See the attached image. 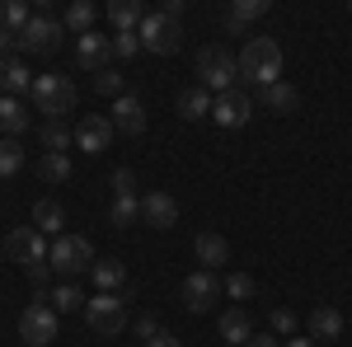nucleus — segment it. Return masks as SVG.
<instances>
[{"label":"nucleus","instance_id":"obj_5","mask_svg":"<svg viewBox=\"0 0 352 347\" xmlns=\"http://www.w3.org/2000/svg\"><path fill=\"white\" fill-rule=\"evenodd\" d=\"M197 76H202V89H235V76H240V56H230L226 47H202L197 52Z\"/></svg>","mask_w":352,"mask_h":347},{"label":"nucleus","instance_id":"obj_9","mask_svg":"<svg viewBox=\"0 0 352 347\" xmlns=\"http://www.w3.org/2000/svg\"><path fill=\"white\" fill-rule=\"evenodd\" d=\"M221 291H226V287H221L217 277L202 267V272H192L188 282H184V310H188V315H207V310L217 305Z\"/></svg>","mask_w":352,"mask_h":347},{"label":"nucleus","instance_id":"obj_2","mask_svg":"<svg viewBox=\"0 0 352 347\" xmlns=\"http://www.w3.org/2000/svg\"><path fill=\"white\" fill-rule=\"evenodd\" d=\"M136 38H141V52H155V56H174L184 47V28H179L174 14H164V10L146 14L141 28H136Z\"/></svg>","mask_w":352,"mask_h":347},{"label":"nucleus","instance_id":"obj_4","mask_svg":"<svg viewBox=\"0 0 352 347\" xmlns=\"http://www.w3.org/2000/svg\"><path fill=\"white\" fill-rule=\"evenodd\" d=\"M47 263L61 277H80V272H94V249L85 235H56L52 249H47Z\"/></svg>","mask_w":352,"mask_h":347},{"label":"nucleus","instance_id":"obj_27","mask_svg":"<svg viewBox=\"0 0 352 347\" xmlns=\"http://www.w3.org/2000/svg\"><path fill=\"white\" fill-rule=\"evenodd\" d=\"M28 19H33V10H28L24 0H5V5H0V28H5V33L19 38V33L28 28Z\"/></svg>","mask_w":352,"mask_h":347},{"label":"nucleus","instance_id":"obj_26","mask_svg":"<svg viewBox=\"0 0 352 347\" xmlns=\"http://www.w3.org/2000/svg\"><path fill=\"white\" fill-rule=\"evenodd\" d=\"M263 104L272 108V113H296L300 108V94H296V85H287V80H277L263 89Z\"/></svg>","mask_w":352,"mask_h":347},{"label":"nucleus","instance_id":"obj_38","mask_svg":"<svg viewBox=\"0 0 352 347\" xmlns=\"http://www.w3.org/2000/svg\"><path fill=\"white\" fill-rule=\"evenodd\" d=\"M296 328V315L292 310H272V333H292Z\"/></svg>","mask_w":352,"mask_h":347},{"label":"nucleus","instance_id":"obj_39","mask_svg":"<svg viewBox=\"0 0 352 347\" xmlns=\"http://www.w3.org/2000/svg\"><path fill=\"white\" fill-rule=\"evenodd\" d=\"M136 333H141V338L151 343V338H160V324L151 320V315H141V320H136Z\"/></svg>","mask_w":352,"mask_h":347},{"label":"nucleus","instance_id":"obj_19","mask_svg":"<svg viewBox=\"0 0 352 347\" xmlns=\"http://www.w3.org/2000/svg\"><path fill=\"white\" fill-rule=\"evenodd\" d=\"M221 338H226V347H244L254 338V324H249V315H244L240 305L221 315Z\"/></svg>","mask_w":352,"mask_h":347},{"label":"nucleus","instance_id":"obj_34","mask_svg":"<svg viewBox=\"0 0 352 347\" xmlns=\"http://www.w3.org/2000/svg\"><path fill=\"white\" fill-rule=\"evenodd\" d=\"M94 89H99V94H109V99H122V94H127V80L109 66V71H99V76H94Z\"/></svg>","mask_w":352,"mask_h":347},{"label":"nucleus","instance_id":"obj_35","mask_svg":"<svg viewBox=\"0 0 352 347\" xmlns=\"http://www.w3.org/2000/svg\"><path fill=\"white\" fill-rule=\"evenodd\" d=\"M226 295H235V300H249V295H254V277H244V272H230V277H226Z\"/></svg>","mask_w":352,"mask_h":347},{"label":"nucleus","instance_id":"obj_15","mask_svg":"<svg viewBox=\"0 0 352 347\" xmlns=\"http://www.w3.org/2000/svg\"><path fill=\"white\" fill-rule=\"evenodd\" d=\"M76 56H80V66H89V71L99 76V71H109L113 38H104V33H85L80 43H76Z\"/></svg>","mask_w":352,"mask_h":347},{"label":"nucleus","instance_id":"obj_6","mask_svg":"<svg viewBox=\"0 0 352 347\" xmlns=\"http://www.w3.org/2000/svg\"><path fill=\"white\" fill-rule=\"evenodd\" d=\"M85 324L99 333V338H118L122 328H127V300L122 295H94L89 305H85Z\"/></svg>","mask_w":352,"mask_h":347},{"label":"nucleus","instance_id":"obj_44","mask_svg":"<svg viewBox=\"0 0 352 347\" xmlns=\"http://www.w3.org/2000/svg\"><path fill=\"white\" fill-rule=\"evenodd\" d=\"M0 249H5V240H0Z\"/></svg>","mask_w":352,"mask_h":347},{"label":"nucleus","instance_id":"obj_25","mask_svg":"<svg viewBox=\"0 0 352 347\" xmlns=\"http://www.w3.org/2000/svg\"><path fill=\"white\" fill-rule=\"evenodd\" d=\"M0 132L10 136V141L19 132H28V108L19 99H0Z\"/></svg>","mask_w":352,"mask_h":347},{"label":"nucleus","instance_id":"obj_36","mask_svg":"<svg viewBox=\"0 0 352 347\" xmlns=\"http://www.w3.org/2000/svg\"><path fill=\"white\" fill-rule=\"evenodd\" d=\"M136 52H141L136 33H113V56H136Z\"/></svg>","mask_w":352,"mask_h":347},{"label":"nucleus","instance_id":"obj_10","mask_svg":"<svg viewBox=\"0 0 352 347\" xmlns=\"http://www.w3.org/2000/svg\"><path fill=\"white\" fill-rule=\"evenodd\" d=\"M5 249L14 254V263H28V267L47 263V240H43V235H38L33 225H19V230H10Z\"/></svg>","mask_w":352,"mask_h":347},{"label":"nucleus","instance_id":"obj_29","mask_svg":"<svg viewBox=\"0 0 352 347\" xmlns=\"http://www.w3.org/2000/svg\"><path fill=\"white\" fill-rule=\"evenodd\" d=\"M109 221L118 225V230H127L132 221H141V202H136V192H132V197H113V207H109Z\"/></svg>","mask_w":352,"mask_h":347},{"label":"nucleus","instance_id":"obj_37","mask_svg":"<svg viewBox=\"0 0 352 347\" xmlns=\"http://www.w3.org/2000/svg\"><path fill=\"white\" fill-rule=\"evenodd\" d=\"M113 192H118V197H132L136 192V174L132 169H113Z\"/></svg>","mask_w":352,"mask_h":347},{"label":"nucleus","instance_id":"obj_18","mask_svg":"<svg viewBox=\"0 0 352 347\" xmlns=\"http://www.w3.org/2000/svg\"><path fill=\"white\" fill-rule=\"evenodd\" d=\"M19 89H33V76L24 71V61L5 56L0 61V99H19Z\"/></svg>","mask_w":352,"mask_h":347},{"label":"nucleus","instance_id":"obj_22","mask_svg":"<svg viewBox=\"0 0 352 347\" xmlns=\"http://www.w3.org/2000/svg\"><path fill=\"white\" fill-rule=\"evenodd\" d=\"M89 277H94V287H99L104 295H118V287H127V267L118 263V258H99Z\"/></svg>","mask_w":352,"mask_h":347},{"label":"nucleus","instance_id":"obj_12","mask_svg":"<svg viewBox=\"0 0 352 347\" xmlns=\"http://www.w3.org/2000/svg\"><path fill=\"white\" fill-rule=\"evenodd\" d=\"M249 117H254V99H249V94H240V89L217 94V104H212V122H221V127H244Z\"/></svg>","mask_w":352,"mask_h":347},{"label":"nucleus","instance_id":"obj_17","mask_svg":"<svg viewBox=\"0 0 352 347\" xmlns=\"http://www.w3.org/2000/svg\"><path fill=\"white\" fill-rule=\"evenodd\" d=\"M212 104H217V94L202 89V85H192V89L179 94V117L184 122H202V117H212Z\"/></svg>","mask_w":352,"mask_h":347},{"label":"nucleus","instance_id":"obj_30","mask_svg":"<svg viewBox=\"0 0 352 347\" xmlns=\"http://www.w3.org/2000/svg\"><path fill=\"white\" fill-rule=\"evenodd\" d=\"M38 174H43L47 183H66V179H71V155L47 150V155H43V164H38Z\"/></svg>","mask_w":352,"mask_h":347},{"label":"nucleus","instance_id":"obj_23","mask_svg":"<svg viewBox=\"0 0 352 347\" xmlns=\"http://www.w3.org/2000/svg\"><path fill=\"white\" fill-rule=\"evenodd\" d=\"M61 221H66V212L56 207L52 197H38V202H33V230H38V235H56Z\"/></svg>","mask_w":352,"mask_h":347},{"label":"nucleus","instance_id":"obj_13","mask_svg":"<svg viewBox=\"0 0 352 347\" xmlns=\"http://www.w3.org/2000/svg\"><path fill=\"white\" fill-rule=\"evenodd\" d=\"M141 221L155 225V230H174L179 225V202L169 192H146L141 197Z\"/></svg>","mask_w":352,"mask_h":347},{"label":"nucleus","instance_id":"obj_42","mask_svg":"<svg viewBox=\"0 0 352 347\" xmlns=\"http://www.w3.org/2000/svg\"><path fill=\"white\" fill-rule=\"evenodd\" d=\"M146 347H179V338H169V333H160V338H151Z\"/></svg>","mask_w":352,"mask_h":347},{"label":"nucleus","instance_id":"obj_43","mask_svg":"<svg viewBox=\"0 0 352 347\" xmlns=\"http://www.w3.org/2000/svg\"><path fill=\"white\" fill-rule=\"evenodd\" d=\"M282 347H315V343H310V338H287Z\"/></svg>","mask_w":352,"mask_h":347},{"label":"nucleus","instance_id":"obj_41","mask_svg":"<svg viewBox=\"0 0 352 347\" xmlns=\"http://www.w3.org/2000/svg\"><path fill=\"white\" fill-rule=\"evenodd\" d=\"M244 347H277V333H272V338H263V333H254V338H249Z\"/></svg>","mask_w":352,"mask_h":347},{"label":"nucleus","instance_id":"obj_20","mask_svg":"<svg viewBox=\"0 0 352 347\" xmlns=\"http://www.w3.org/2000/svg\"><path fill=\"white\" fill-rule=\"evenodd\" d=\"M268 10H272L268 0H235V5L226 10V28H230V33H240V28H249L254 19H263Z\"/></svg>","mask_w":352,"mask_h":347},{"label":"nucleus","instance_id":"obj_16","mask_svg":"<svg viewBox=\"0 0 352 347\" xmlns=\"http://www.w3.org/2000/svg\"><path fill=\"white\" fill-rule=\"evenodd\" d=\"M192 254H197V263L207 267H221V263H230V244H226V235H217V230H202L197 240H192Z\"/></svg>","mask_w":352,"mask_h":347},{"label":"nucleus","instance_id":"obj_40","mask_svg":"<svg viewBox=\"0 0 352 347\" xmlns=\"http://www.w3.org/2000/svg\"><path fill=\"white\" fill-rule=\"evenodd\" d=\"M14 47H19V38H14V33H5V28H0V61H5V56L14 52Z\"/></svg>","mask_w":352,"mask_h":347},{"label":"nucleus","instance_id":"obj_32","mask_svg":"<svg viewBox=\"0 0 352 347\" xmlns=\"http://www.w3.org/2000/svg\"><path fill=\"white\" fill-rule=\"evenodd\" d=\"M52 310H56V315H76V310L85 315V295H80V287H56V291H52Z\"/></svg>","mask_w":352,"mask_h":347},{"label":"nucleus","instance_id":"obj_11","mask_svg":"<svg viewBox=\"0 0 352 347\" xmlns=\"http://www.w3.org/2000/svg\"><path fill=\"white\" fill-rule=\"evenodd\" d=\"M76 146L89 150V155H104L113 146V117H99V113H89L76 122Z\"/></svg>","mask_w":352,"mask_h":347},{"label":"nucleus","instance_id":"obj_7","mask_svg":"<svg viewBox=\"0 0 352 347\" xmlns=\"http://www.w3.org/2000/svg\"><path fill=\"white\" fill-rule=\"evenodd\" d=\"M61 28H66V24H56L47 10H33L28 28L19 33V52H28V56H52L56 47H61Z\"/></svg>","mask_w":352,"mask_h":347},{"label":"nucleus","instance_id":"obj_31","mask_svg":"<svg viewBox=\"0 0 352 347\" xmlns=\"http://www.w3.org/2000/svg\"><path fill=\"white\" fill-rule=\"evenodd\" d=\"M66 28H76V33H94V5L89 0H76L71 10H66Z\"/></svg>","mask_w":352,"mask_h":347},{"label":"nucleus","instance_id":"obj_24","mask_svg":"<svg viewBox=\"0 0 352 347\" xmlns=\"http://www.w3.org/2000/svg\"><path fill=\"white\" fill-rule=\"evenodd\" d=\"M109 19H113L118 33H136L141 19H146V10H141L136 0H113V5H109Z\"/></svg>","mask_w":352,"mask_h":347},{"label":"nucleus","instance_id":"obj_28","mask_svg":"<svg viewBox=\"0 0 352 347\" xmlns=\"http://www.w3.org/2000/svg\"><path fill=\"white\" fill-rule=\"evenodd\" d=\"M43 146L56 150V155H66V150L76 146V132H71L66 122H43Z\"/></svg>","mask_w":352,"mask_h":347},{"label":"nucleus","instance_id":"obj_3","mask_svg":"<svg viewBox=\"0 0 352 347\" xmlns=\"http://www.w3.org/2000/svg\"><path fill=\"white\" fill-rule=\"evenodd\" d=\"M33 104L38 113H47V122H61L71 108H76V85L66 80V76H33Z\"/></svg>","mask_w":352,"mask_h":347},{"label":"nucleus","instance_id":"obj_1","mask_svg":"<svg viewBox=\"0 0 352 347\" xmlns=\"http://www.w3.org/2000/svg\"><path fill=\"white\" fill-rule=\"evenodd\" d=\"M240 76L254 85H277L282 80V47H277V38H249L240 52Z\"/></svg>","mask_w":352,"mask_h":347},{"label":"nucleus","instance_id":"obj_33","mask_svg":"<svg viewBox=\"0 0 352 347\" xmlns=\"http://www.w3.org/2000/svg\"><path fill=\"white\" fill-rule=\"evenodd\" d=\"M24 169V150H19V141H0V179H10V174H19Z\"/></svg>","mask_w":352,"mask_h":347},{"label":"nucleus","instance_id":"obj_8","mask_svg":"<svg viewBox=\"0 0 352 347\" xmlns=\"http://www.w3.org/2000/svg\"><path fill=\"white\" fill-rule=\"evenodd\" d=\"M19 338L28 347H47L56 338V310L52 305H28L19 315Z\"/></svg>","mask_w":352,"mask_h":347},{"label":"nucleus","instance_id":"obj_21","mask_svg":"<svg viewBox=\"0 0 352 347\" xmlns=\"http://www.w3.org/2000/svg\"><path fill=\"white\" fill-rule=\"evenodd\" d=\"M310 333L315 338H343V310L338 305H315L310 310Z\"/></svg>","mask_w":352,"mask_h":347},{"label":"nucleus","instance_id":"obj_14","mask_svg":"<svg viewBox=\"0 0 352 347\" xmlns=\"http://www.w3.org/2000/svg\"><path fill=\"white\" fill-rule=\"evenodd\" d=\"M113 132H122V136H141L146 132V104H141L136 94L113 99Z\"/></svg>","mask_w":352,"mask_h":347}]
</instances>
